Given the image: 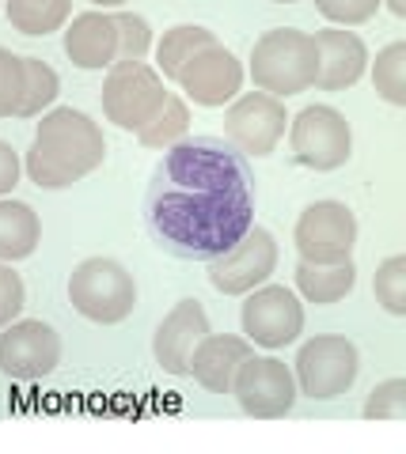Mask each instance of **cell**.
<instances>
[{"label": "cell", "mask_w": 406, "mask_h": 454, "mask_svg": "<svg viewBox=\"0 0 406 454\" xmlns=\"http://www.w3.org/2000/svg\"><path fill=\"white\" fill-rule=\"evenodd\" d=\"M152 239L175 258L209 262L232 250L255 223V197H217L190 193L175 186H152L148 193Z\"/></svg>", "instance_id": "cell-1"}, {"label": "cell", "mask_w": 406, "mask_h": 454, "mask_svg": "<svg viewBox=\"0 0 406 454\" xmlns=\"http://www.w3.org/2000/svg\"><path fill=\"white\" fill-rule=\"evenodd\" d=\"M103 160L107 140L100 121H92L88 114L73 106H53L42 114L23 170L38 190H68L73 182L100 170Z\"/></svg>", "instance_id": "cell-2"}, {"label": "cell", "mask_w": 406, "mask_h": 454, "mask_svg": "<svg viewBox=\"0 0 406 454\" xmlns=\"http://www.w3.org/2000/svg\"><path fill=\"white\" fill-rule=\"evenodd\" d=\"M160 178L190 193L255 197V175L247 167V155L217 137H183L179 145H171L163 155Z\"/></svg>", "instance_id": "cell-3"}, {"label": "cell", "mask_w": 406, "mask_h": 454, "mask_svg": "<svg viewBox=\"0 0 406 454\" xmlns=\"http://www.w3.org/2000/svg\"><path fill=\"white\" fill-rule=\"evenodd\" d=\"M247 73L259 91L274 95V98L304 95L315 83L312 35L297 31V27H274V31H266L262 38H255V46H251Z\"/></svg>", "instance_id": "cell-4"}, {"label": "cell", "mask_w": 406, "mask_h": 454, "mask_svg": "<svg viewBox=\"0 0 406 454\" xmlns=\"http://www.w3.org/2000/svg\"><path fill=\"white\" fill-rule=\"evenodd\" d=\"M68 303L95 325H118L137 307V280L115 258H84L68 277Z\"/></svg>", "instance_id": "cell-5"}, {"label": "cell", "mask_w": 406, "mask_h": 454, "mask_svg": "<svg viewBox=\"0 0 406 454\" xmlns=\"http://www.w3.org/2000/svg\"><path fill=\"white\" fill-rule=\"evenodd\" d=\"M163 76L148 61H115L107 68L100 106L103 118L122 133H141L163 106Z\"/></svg>", "instance_id": "cell-6"}, {"label": "cell", "mask_w": 406, "mask_h": 454, "mask_svg": "<svg viewBox=\"0 0 406 454\" xmlns=\"http://www.w3.org/2000/svg\"><path fill=\"white\" fill-rule=\"evenodd\" d=\"M361 375V352L342 333H319L304 340L297 360H292V379L297 390L312 402H334L342 397Z\"/></svg>", "instance_id": "cell-7"}, {"label": "cell", "mask_w": 406, "mask_h": 454, "mask_svg": "<svg viewBox=\"0 0 406 454\" xmlns=\"http://www.w3.org/2000/svg\"><path fill=\"white\" fill-rule=\"evenodd\" d=\"M289 148L292 160L307 170H338L354 155V129H349L346 114L327 103L304 106L297 118H289Z\"/></svg>", "instance_id": "cell-8"}, {"label": "cell", "mask_w": 406, "mask_h": 454, "mask_svg": "<svg viewBox=\"0 0 406 454\" xmlns=\"http://www.w3.org/2000/svg\"><path fill=\"white\" fill-rule=\"evenodd\" d=\"M292 243H297L300 262L315 265H338L354 262L357 247V216L346 201H312L292 227Z\"/></svg>", "instance_id": "cell-9"}, {"label": "cell", "mask_w": 406, "mask_h": 454, "mask_svg": "<svg viewBox=\"0 0 406 454\" xmlns=\"http://www.w3.org/2000/svg\"><path fill=\"white\" fill-rule=\"evenodd\" d=\"M240 330L251 345L259 348H285L304 333V303L285 284H259L243 295L240 307Z\"/></svg>", "instance_id": "cell-10"}, {"label": "cell", "mask_w": 406, "mask_h": 454, "mask_svg": "<svg viewBox=\"0 0 406 454\" xmlns=\"http://www.w3.org/2000/svg\"><path fill=\"white\" fill-rule=\"evenodd\" d=\"M285 129H289L285 98H274L259 88L240 91L224 106V137H228V145L243 155H255V160L274 155L277 145L285 140Z\"/></svg>", "instance_id": "cell-11"}, {"label": "cell", "mask_w": 406, "mask_h": 454, "mask_svg": "<svg viewBox=\"0 0 406 454\" xmlns=\"http://www.w3.org/2000/svg\"><path fill=\"white\" fill-rule=\"evenodd\" d=\"M228 394L235 397V405L255 420L289 417L292 405H297V397H300L292 367L277 356H255V352L240 364Z\"/></svg>", "instance_id": "cell-12"}, {"label": "cell", "mask_w": 406, "mask_h": 454, "mask_svg": "<svg viewBox=\"0 0 406 454\" xmlns=\"http://www.w3.org/2000/svg\"><path fill=\"white\" fill-rule=\"evenodd\" d=\"M61 337L42 318H16L0 330V375L12 382H38L58 372Z\"/></svg>", "instance_id": "cell-13"}, {"label": "cell", "mask_w": 406, "mask_h": 454, "mask_svg": "<svg viewBox=\"0 0 406 454\" xmlns=\"http://www.w3.org/2000/svg\"><path fill=\"white\" fill-rule=\"evenodd\" d=\"M274 269H277V239L266 227L251 223L232 250L209 258V284L220 295H247L251 288L270 280Z\"/></svg>", "instance_id": "cell-14"}, {"label": "cell", "mask_w": 406, "mask_h": 454, "mask_svg": "<svg viewBox=\"0 0 406 454\" xmlns=\"http://www.w3.org/2000/svg\"><path fill=\"white\" fill-rule=\"evenodd\" d=\"M243 65L240 57H235L228 46H220V42H209L205 50H198L190 57V61L179 68L175 83L183 88V95L190 98L194 106H228L235 95L243 91Z\"/></svg>", "instance_id": "cell-15"}, {"label": "cell", "mask_w": 406, "mask_h": 454, "mask_svg": "<svg viewBox=\"0 0 406 454\" xmlns=\"http://www.w3.org/2000/svg\"><path fill=\"white\" fill-rule=\"evenodd\" d=\"M315 83L319 91H346L369 73V46L361 42L357 31L349 27H327V31H315Z\"/></svg>", "instance_id": "cell-16"}, {"label": "cell", "mask_w": 406, "mask_h": 454, "mask_svg": "<svg viewBox=\"0 0 406 454\" xmlns=\"http://www.w3.org/2000/svg\"><path fill=\"white\" fill-rule=\"evenodd\" d=\"M209 333V315L198 300H179L163 315V322L152 333V356H156L160 372L167 375H187L194 345Z\"/></svg>", "instance_id": "cell-17"}, {"label": "cell", "mask_w": 406, "mask_h": 454, "mask_svg": "<svg viewBox=\"0 0 406 454\" xmlns=\"http://www.w3.org/2000/svg\"><path fill=\"white\" fill-rule=\"evenodd\" d=\"M65 57L73 61L84 73H103L118 61V27L115 16H107L103 8H92V12H80L65 27Z\"/></svg>", "instance_id": "cell-18"}, {"label": "cell", "mask_w": 406, "mask_h": 454, "mask_svg": "<svg viewBox=\"0 0 406 454\" xmlns=\"http://www.w3.org/2000/svg\"><path fill=\"white\" fill-rule=\"evenodd\" d=\"M255 352V345L243 333H213L209 330L190 352V367L187 375H194L198 387H205L209 394H228L232 379L240 372V364Z\"/></svg>", "instance_id": "cell-19"}, {"label": "cell", "mask_w": 406, "mask_h": 454, "mask_svg": "<svg viewBox=\"0 0 406 454\" xmlns=\"http://www.w3.org/2000/svg\"><path fill=\"white\" fill-rule=\"evenodd\" d=\"M354 284H357V265L354 262H338V265L300 262L297 265V295L304 303L334 307L354 292Z\"/></svg>", "instance_id": "cell-20"}, {"label": "cell", "mask_w": 406, "mask_h": 454, "mask_svg": "<svg viewBox=\"0 0 406 454\" xmlns=\"http://www.w3.org/2000/svg\"><path fill=\"white\" fill-rule=\"evenodd\" d=\"M42 243L38 212L27 201H4L0 197V262H23L31 258Z\"/></svg>", "instance_id": "cell-21"}, {"label": "cell", "mask_w": 406, "mask_h": 454, "mask_svg": "<svg viewBox=\"0 0 406 454\" xmlns=\"http://www.w3.org/2000/svg\"><path fill=\"white\" fill-rule=\"evenodd\" d=\"M4 16L12 31L27 38H46L73 20V0H4Z\"/></svg>", "instance_id": "cell-22"}, {"label": "cell", "mask_w": 406, "mask_h": 454, "mask_svg": "<svg viewBox=\"0 0 406 454\" xmlns=\"http://www.w3.org/2000/svg\"><path fill=\"white\" fill-rule=\"evenodd\" d=\"M209 42H217V35L209 31V27L179 23V27H171V31H163V38L156 42V65L152 68H156L163 80H175L179 68H183L198 50H205Z\"/></svg>", "instance_id": "cell-23"}, {"label": "cell", "mask_w": 406, "mask_h": 454, "mask_svg": "<svg viewBox=\"0 0 406 454\" xmlns=\"http://www.w3.org/2000/svg\"><path fill=\"white\" fill-rule=\"evenodd\" d=\"M183 137H190V106L183 95H171L167 91L163 106L156 110V118H152L141 133H137V140H141L145 148L152 152H167L171 145H179Z\"/></svg>", "instance_id": "cell-24"}, {"label": "cell", "mask_w": 406, "mask_h": 454, "mask_svg": "<svg viewBox=\"0 0 406 454\" xmlns=\"http://www.w3.org/2000/svg\"><path fill=\"white\" fill-rule=\"evenodd\" d=\"M61 95V76L42 61V57H23V98H20V118L50 110Z\"/></svg>", "instance_id": "cell-25"}, {"label": "cell", "mask_w": 406, "mask_h": 454, "mask_svg": "<svg viewBox=\"0 0 406 454\" xmlns=\"http://www.w3.org/2000/svg\"><path fill=\"white\" fill-rule=\"evenodd\" d=\"M372 91L391 106H406V42H391L372 61Z\"/></svg>", "instance_id": "cell-26"}, {"label": "cell", "mask_w": 406, "mask_h": 454, "mask_svg": "<svg viewBox=\"0 0 406 454\" xmlns=\"http://www.w3.org/2000/svg\"><path fill=\"white\" fill-rule=\"evenodd\" d=\"M372 295L387 315L402 318L406 315V258L402 254H391L376 265V277H372Z\"/></svg>", "instance_id": "cell-27"}, {"label": "cell", "mask_w": 406, "mask_h": 454, "mask_svg": "<svg viewBox=\"0 0 406 454\" xmlns=\"http://www.w3.org/2000/svg\"><path fill=\"white\" fill-rule=\"evenodd\" d=\"M115 27H118V61H145L148 50L156 46L148 20L137 16V12H118Z\"/></svg>", "instance_id": "cell-28"}, {"label": "cell", "mask_w": 406, "mask_h": 454, "mask_svg": "<svg viewBox=\"0 0 406 454\" xmlns=\"http://www.w3.org/2000/svg\"><path fill=\"white\" fill-rule=\"evenodd\" d=\"M361 413H365V420H402L406 417V379L376 382Z\"/></svg>", "instance_id": "cell-29"}, {"label": "cell", "mask_w": 406, "mask_h": 454, "mask_svg": "<svg viewBox=\"0 0 406 454\" xmlns=\"http://www.w3.org/2000/svg\"><path fill=\"white\" fill-rule=\"evenodd\" d=\"M23 98V57L0 46V118L20 114Z\"/></svg>", "instance_id": "cell-30"}, {"label": "cell", "mask_w": 406, "mask_h": 454, "mask_svg": "<svg viewBox=\"0 0 406 454\" xmlns=\"http://www.w3.org/2000/svg\"><path fill=\"white\" fill-rule=\"evenodd\" d=\"M315 8L334 27H361L380 12V0H315Z\"/></svg>", "instance_id": "cell-31"}, {"label": "cell", "mask_w": 406, "mask_h": 454, "mask_svg": "<svg viewBox=\"0 0 406 454\" xmlns=\"http://www.w3.org/2000/svg\"><path fill=\"white\" fill-rule=\"evenodd\" d=\"M23 303H27L23 277L12 269V262H0V330L23 315Z\"/></svg>", "instance_id": "cell-32"}, {"label": "cell", "mask_w": 406, "mask_h": 454, "mask_svg": "<svg viewBox=\"0 0 406 454\" xmlns=\"http://www.w3.org/2000/svg\"><path fill=\"white\" fill-rule=\"evenodd\" d=\"M20 170H23V163H20V152L12 148L8 140H0V197L16 190V182H20Z\"/></svg>", "instance_id": "cell-33"}, {"label": "cell", "mask_w": 406, "mask_h": 454, "mask_svg": "<svg viewBox=\"0 0 406 454\" xmlns=\"http://www.w3.org/2000/svg\"><path fill=\"white\" fill-rule=\"evenodd\" d=\"M380 4H387V12H391V16H406V0H380Z\"/></svg>", "instance_id": "cell-34"}, {"label": "cell", "mask_w": 406, "mask_h": 454, "mask_svg": "<svg viewBox=\"0 0 406 454\" xmlns=\"http://www.w3.org/2000/svg\"><path fill=\"white\" fill-rule=\"evenodd\" d=\"M88 4H92V8H103V12H107V8H125V4H130V0H88Z\"/></svg>", "instance_id": "cell-35"}, {"label": "cell", "mask_w": 406, "mask_h": 454, "mask_svg": "<svg viewBox=\"0 0 406 454\" xmlns=\"http://www.w3.org/2000/svg\"><path fill=\"white\" fill-rule=\"evenodd\" d=\"M270 4H297V0H270Z\"/></svg>", "instance_id": "cell-36"}, {"label": "cell", "mask_w": 406, "mask_h": 454, "mask_svg": "<svg viewBox=\"0 0 406 454\" xmlns=\"http://www.w3.org/2000/svg\"><path fill=\"white\" fill-rule=\"evenodd\" d=\"M0 8H4V0H0Z\"/></svg>", "instance_id": "cell-37"}]
</instances>
